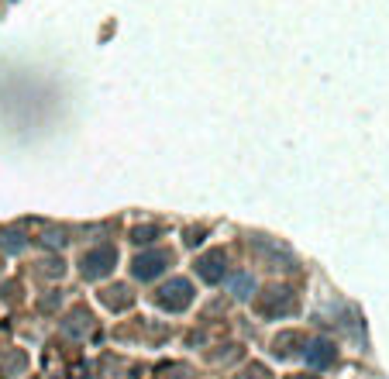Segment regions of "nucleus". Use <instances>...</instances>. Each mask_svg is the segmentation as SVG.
I'll return each mask as SVG.
<instances>
[{
  "mask_svg": "<svg viewBox=\"0 0 389 379\" xmlns=\"http://www.w3.org/2000/svg\"><path fill=\"white\" fill-rule=\"evenodd\" d=\"M117 262V252L111 245H97V249H90V252H83L79 259V269H83V276L86 280H100V276H107L111 273V266Z\"/></svg>",
  "mask_w": 389,
  "mask_h": 379,
  "instance_id": "1",
  "label": "nucleus"
},
{
  "mask_svg": "<svg viewBox=\"0 0 389 379\" xmlns=\"http://www.w3.org/2000/svg\"><path fill=\"white\" fill-rule=\"evenodd\" d=\"M190 300H193V287L186 283V280H172L169 287H162L156 296V303L162 310H169V314H179V310H186L190 307Z\"/></svg>",
  "mask_w": 389,
  "mask_h": 379,
  "instance_id": "2",
  "label": "nucleus"
},
{
  "mask_svg": "<svg viewBox=\"0 0 389 379\" xmlns=\"http://www.w3.org/2000/svg\"><path fill=\"white\" fill-rule=\"evenodd\" d=\"M172 262V255L169 252H142L138 259H135V266H131V273L142 280V283H149V280H156V276H162L165 273V266Z\"/></svg>",
  "mask_w": 389,
  "mask_h": 379,
  "instance_id": "3",
  "label": "nucleus"
},
{
  "mask_svg": "<svg viewBox=\"0 0 389 379\" xmlns=\"http://www.w3.org/2000/svg\"><path fill=\"white\" fill-rule=\"evenodd\" d=\"M303 359H307V366H313V369H327V366H334L338 348H334L327 338H313V341L303 345Z\"/></svg>",
  "mask_w": 389,
  "mask_h": 379,
  "instance_id": "4",
  "label": "nucleus"
},
{
  "mask_svg": "<svg viewBox=\"0 0 389 379\" xmlns=\"http://www.w3.org/2000/svg\"><path fill=\"white\" fill-rule=\"evenodd\" d=\"M224 273H228V255L224 252H207L196 262V276H200L203 283H221Z\"/></svg>",
  "mask_w": 389,
  "mask_h": 379,
  "instance_id": "5",
  "label": "nucleus"
},
{
  "mask_svg": "<svg viewBox=\"0 0 389 379\" xmlns=\"http://www.w3.org/2000/svg\"><path fill=\"white\" fill-rule=\"evenodd\" d=\"M28 242H25V235L18 231V228H7V231H0V249L4 252H21Z\"/></svg>",
  "mask_w": 389,
  "mask_h": 379,
  "instance_id": "6",
  "label": "nucleus"
},
{
  "mask_svg": "<svg viewBox=\"0 0 389 379\" xmlns=\"http://www.w3.org/2000/svg\"><path fill=\"white\" fill-rule=\"evenodd\" d=\"M252 290H255V280H252V273H241V276H234L231 294L238 296V300H248V296H252Z\"/></svg>",
  "mask_w": 389,
  "mask_h": 379,
  "instance_id": "7",
  "label": "nucleus"
},
{
  "mask_svg": "<svg viewBox=\"0 0 389 379\" xmlns=\"http://www.w3.org/2000/svg\"><path fill=\"white\" fill-rule=\"evenodd\" d=\"M296 379H317V376H296Z\"/></svg>",
  "mask_w": 389,
  "mask_h": 379,
  "instance_id": "8",
  "label": "nucleus"
}]
</instances>
